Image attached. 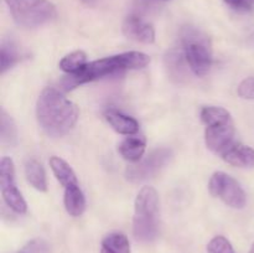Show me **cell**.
<instances>
[{"mask_svg": "<svg viewBox=\"0 0 254 253\" xmlns=\"http://www.w3.org/2000/svg\"><path fill=\"white\" fill-rule=\"evenodd\" d=\"M16 253H51V246L42 238H34L22 246Z\"/></svg>", "mask_w": 254, "mask_h": 253, "instance_id": "obj_22", "label": "cell"}, {"mask_svg": "<svg viewBox=\"0 0 254 253\" xmlns=\"http://www.w3.org/2000/svg\"><path fill=\"white\" fill-rule=\"evenodd\" d=\"M123 34L128 39L141 44H153L155 41V30L153 25L144 21L138 15H129L123 22Z\"/></svg>", "mask_w": 254, "mask_h": 253, "instance_id": "obj_10", "label": "cell"}, {"mask_svg": "<svg viewBox=\"0 0 254 253\" xmlns=\"http://www.w3.org/2000/svg\"><path fill=\"white\" fill-rule=\"evenodd\" d=\"M225 2L238 11H250L254 9V0H225Z\"/></svg>", "mask_w": 254, "mask_h": 253, "instance_id": "obj_25", "label": "cell"}, {"mask_svg": "<svg viewBox=\"0 0 254 253\" xmlns=\"http://www.w3.org/2000/svg\"><path fill=\"white\" fill-rule=\"evenodd\" d=\"M83 4L86 5H89V6H93V5H96L97 2H98V0H81Z\"/></svg>", "mask_w": 254, "mask_h": 253, "instance_id": "obj_26", "label": "cell"}, {"mask_svg": "<svg viewBox=\"0 0 254 253\" xmlns=\"http://www.w3.org/2000/svg\"><path fill=\"white\" fill-rule=\"evenodd\" d=\"M200 117L206 126V146L212 153L222 156L236 143V128L232 116L222 107L208 106L201 109Z\"/></svg>", "mask_w": 254, "mask_h": 253, "instance_id": "obj_3", "label": "cell"}, {"mask_svg": "<svg viewBox=\"0 0 254 253\" xmlns=\"http://www.w3.org/2000/svg\"><path fill=\"white\" fill-rule=\"evenodd\" d=\"M171 154L173 153L168 148H160L151 151L144 160L138 161V164H134L126 169L127 180L131 183H139L153 178L170 160Z\"/></svg>", "mask_w": 254, "mask_h": 253, "instance_id": "obj_9", "label": "cell"}, {"mask_svg": "<svg viewBox=\"0 0 254 253\" xmlns=\"http://www.w3.org/2000/svg\"><path fill=\"white\" fill-rule=\"evenodd\" d=\"M159 233V196L151 186H144L134 202L133 235L141 243H150Z\"/></svg>", "mask_w": 254, "mask_h": 253, "instance_id": "obj_4", "label": "cell"}, {"mask_svg": "<svg viewBox=\"0 0 254 253\" xmlns=\"http://www.w3.org/2000/svg\"><path fill=\"white\" fill-rule=\"evenodd\" d=\"M88 63L87 61V54L82 50H77V51L71 52V54L66 55L64 59L60 61L59 66L64 72L68 74H76L78 73L81 69L84 68V66Z\"/></svg>", "mask_w": 254, "mask_h": 253, "instance_id": "obj_19", "label": "cell"}, {"mask_svg": "<svg viewBox=\"0 0 254 253\" xmlns=\"http://www.w3.org/2000/svg\"><path fill=\"white\" fill-rule=\"evenodd\" d=\"M25 176L30 185L37 191L41 192H46L47 191V180H46V173L40 163L36 159H29L25 163Z\"/></svg>", "mask_w": 254, "mask_h": 253, "instance_id": "obj_16", "label": "cell"}, {"mask_svg": "<svg viewBox=\"0 0 254 253\" xmlns=\"http://www.w3.org/2000/svg\"><path fill=\"white\" fill-rule=\"evenodd\" d=\"M24 57L22 50L11 40H2L1 50H0V63H1V73L4 74L7 69L11 68L15 63Z\"/></svg>", "mask_w": 254, "mask_h": 253, "instance_id": "obj_17", "label": "cell"}, {"mask_svg": "<svg viewBox=\"0 0 254 253\" xmlns=\"http://www.w3.org/2000/svg\"><path fill=\"white\" fill-rule=\"evenodd\" d=\"M49 163L50 166H51V170L52 173H54L55 178H56L57 181L64 186V189L79 185L73 169H72L71 166H69V164L66 163L64 159L59 158V156H52V158H50Z\"/></svg>", "mask_w": 254, "mask_h": 253, "instance_id": "obj_14", "label": "cell"}, {"mask_svg": "<svg viewBox=\"0 0 254 253\" xmlns=\"http://www.w3.org/2000/svg\"><path fill=\"white\" fill-rule=\"evenodd\" d=\"M141 1H154V0H141ZM156 1H169V0H156Z\"/></svg>", "mask_w": 254, "mask_h": 253, "instance_id": "obj_27", "label": "cell"}, {"mask_svg": "<svg viewBox=\"0 0 254 253\" xmlns=\"http://www.w3.org/2000/svg\"><path fill=\"white\" fill-rule=\"evenodd\" d=\"M250 253H254V243L252 245V247H251V250H250Z\"/></svg>", "mask_w": 254, "mask_h": 253, "instance_id": "obj_28", "label": "cell"}, {"mask_svg": "<svg viewBox=\"0 0 254 253\" xmlns=\"http://www.w3.org/2000/svg\"><path fill=\"white\" fill-rule=\"evenodd\" d=\"M183 54L191 71L198 77L208 73L212 66V45L210 37L191 25H186L180 31Z\"/></svg>", "mask_w": 254, "mask_h": 253, "instance_id": "obj_5", "label": "cell"}, {"mask_svg": "<svg viewBox=\"0 0 254 253\" xmlns=\"http://www.w3.org/2000/svg\"><path fill=\"white\" fill-rule=\"evenodd\" d=\"M146 149V141L144 136L128 135L124 140H122L118 145V153L126 160L131 163H138L143 158Z\"/></svg>", "mask_w": 254, "mask_h": 253, "instance_id": "obj_13", "label": "cell"}, {"mask_svg": "<svg viewBox=\"0 0 254 253\" xmlns=\"http://www.w3.org/2000/svg\"><path fill=\"white\" fill-rule=\"evenodd\" d=\"M149 63H150V57L144 52L129 51L113 55V56L88 62L78 73L68 74L62 81V86L64 87V89L69 91L74 87L97 81L103 77L113 76L121 72L130 71V69L144 68Z\"/></svg>", "mask_w": 254, "mask_h": 253, "instance_id": "obj_2", "label": "cell"}, {"mask_svg": "<svg viewBox=\"0 0 254 253\" xmlns=\"http://www.w3.org/2000/svg\"><path fill=\"white\" fill-rule=\"evenodd\" d=\"M12 19L25 29H37L54 21L56 6L50 0H5Z\"/></svg>", "mask_w": 254, "mask_h": 253, "instance_id": "obj_6", "label": "cell"}, {"mask_svg": "<svg viewBox=\"0 0 254 253\" xmlns=\"http://www.w3.org/2000/svg\"><path fill=\"white\" fill-rule=\"evenodd\" d=\"M237 93L243 99H254V76L247 77L238 84Z\"/></svg>", "mask_w": 254, "mask_h": 253, "instance_id": "obj_24", "label": "cell"}, {"mask_svg": "<svg viewBox=\"0 0 254 253\" xmlns=\"http://www.w3.org/2000/svg\"><path fill=\"white\" fill-rule=\"evenodd\" d=\"M101 253H131L128 237L119 232L109 233L102 240Z\"/></svg>", "mask_w": 254, "mask_h": 253, "instance_id": "obj_18", "label": "cell"}, {"mask_svg": "<svg viewBox=\"0 0 254 253\" xmlns=\"http://www.w3.org/2000/svg\"><path fill=\"white\" fill-rule=\"evenodd\" d=\"M64 205L67 213L73 217H79L86 210V197L79 185L64 189Z\"/></svg>", "mask_w": 254, "mask_h": 253, "instance_id": "obj_15", "label": "cell"}, {"mask_svg": "<svg viewBox=\"0 0 254 253\" xmlns=\"http://www.w3.org/2000/svg\"><path fill=\"white\" fill-rule=\"evenodd\" d=\"M221 158L237 168H254V149L237 141Z\"/></svg>", "mask_w": 254, "mask_h": 253, "instance_id": "obj_11", "label": "cell"}, {"mask_svg": "<svg viewBox=\"0 0 254 253\" xmlns=\"http://www.w3.org/2000/svg\"><path fill=\"white\" fill-rule=\"evenodd\" d=\"M104 118L117 133L123 134V135H134L139 130V124L136 119L116 109H108L104 112Z\"/></svg>", "mask_w": 254, "mask_h": 253, "instance_id": "obj_12", "label": "cell"}, {"mask_svg": "<svg viewBox=\"0 0 254 253\" xmlns=\"http://www.w3.org/2000/svg\"><path fill=\"white\" fill-rule=\"evenodd\" d=\"M183 57L184 54L178 51H170L165 57L166 66H168L169 71L171 74H174L175 77L181 76V72H183Z\"/></svg>", "mask_w": 254, "mask_h": 253, "instance_id": "obj_23", "label": "cell"}, {"mask_svg": "<svg viewBox=\"0 0 254 253\" xmlns=\"http://www.w3.org/2000/svg\"><path fill=\"white\" fill-rule=\"evenodd\" d=\"M208 190L215 197L232 208L241 210L247 203V195L236 179L223 171H216L210 179Z\"/></svg>", "mask_w": 254, "mask_h": 253, "instance_id": "obj_7", "label": "cell"}, {"mask_svg": "<svg viewBox=\"0 0 254 253\" xmlns=\"http://www.w3.org/2000/svg\"><path fill=\"white\" fill-rule=\"evenodd\" d=\"M76 104L57 89L45 88L37 98L36 117L45 133L54 138L66 135L78 121Z\"/></svg>", "mask_w": 254, "mask_h": 253, "instance_id": "obj_1", "label": "cell"}, {"mask_svg": "<svg viewBox=\"0 0 254 253\" xmlns=\"http://www.w3.org/2000/svg\"><path fill=\"white\" fill-rule=\"evenodd\" d=\"M0 129H1V141L4 144H9V145H14L17 141V130L16 126H15L14 121L11 117L1 109V114H0Z\"/></svg>", "mask_w": 254, "mask_h": 253, "instance_id": "obj_20", "label": "cell"}, {"mask_svg": "<svg viewBox=\"0 0 254 253\" xmlns=\"http://www.w3.org/2000/svg\"><path fill=\"white\" fill-rule=\"evenodd\" d=\"M207 253H236L230 241L223 236H216L208 242Z\"/></svg>", "mask_w": 254, "mask_h": 253, "instance_id": "obj_21", "label": "cell"}, {"mask_svg": "<svg viewBox=\"0 0 254 253\" xmlns=\"http://www.w3.org/2000/svg\"><path fill=\"white\" fill-rule=\"evenodd\" d=\"M0 189L5 203L14 212L24 215L27 211V205L22 197L15 181L14 161L7 156H4L0 161Z\"/></svg>", "mask_w": 254, "mask_h": 253, "instance_id": "obj_8", "label": "cell"}]
</instances>
